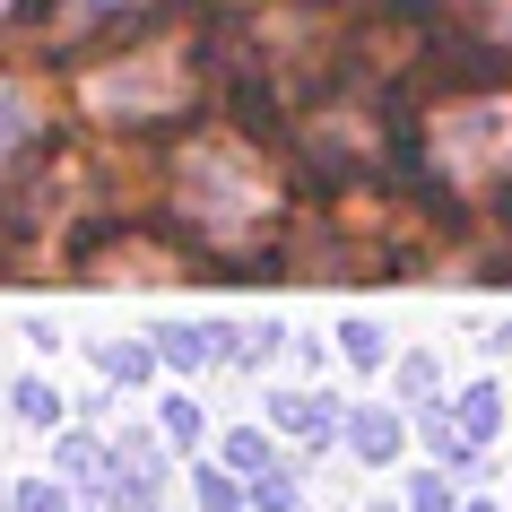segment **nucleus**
Masks as SVG:
<instances>
[{
	"label": "nucleus",
	"mask_w": 512,
	"mask_h": 512,
	"mask_svg": "<svg viewBox=\"0 0 512 512\" xmlns=\"http://www.w3.org/2000/svg\"><path fill=\"white\" fill-rule=\"evenodd\" d=\"M174 200H183L191 226H209V235H252L261 217L278 209L270 174H261V157L243 148V139H191L183 157H174Z\"/></svg>",
	"instance_id": "obj_1"
},
{
	"label": "nucleus",
	"mask_w": 512,
	"mask_h": 512,
	"mask_svg": "<svg viewBox=\"0 0 512 512\" xmlns=\"http://www.w3.org/2000/svg\"><path fill=\"white\" fill-rule=\"evenodd\" d=\"M426 157L452 191H486L512 174V96H469L426 122Z\"/></svg>",
	"instance_id": "obj_2"
},
{
	"label": "nucleus",
	"mask_w": 512,
	"mask_h": 512,
	"mask_svg": "<svg viewBox=\"0 0 512 512\" xmlns=\"http://www.w3.org/2000/svg\"><path fill=\"white\" fill-rule=\"evenodd\" d=\"M191 96L183 61L165 53H131V61H105V70H87L79 79V105L105 113V122H139V113H174Z\"/></svg>",
	"instance_id": "obj_3"
},
{
	"label": "nucleus",
	"mask_w": 512,
	"mask_h": 512,
	"mask_svg": "<svg viewBox=\"0 0 512 512\" xmlns=\"http://www.w3.org/2000/svg\"><path fill=\"white\" fill-rule=\"evenodd\" d=\"M270 426L296 434L304 452H330V443L348 434V408L330 400V391H270Z\"/></svg>",
	"instance_id": "obj_4"
},
{
	"label": "nucleus",
	"mask_w": 512,
	"mask_h": 512,
	"mask_svg": "<svg viewBox=\"0 0 512 512\" xmlns=\"http://www.w3.org/2000/svg\"><path fill=\"white\" fill-rule=\"evenodd\" d=\"M157 356L174 365V374H209V365L235 356V322H165L157 330Z\"/></svg>",
	"instance_id": "obj_5"
},
{
	"label": "nucleus",
	"mask_w": 512,
	"mask_h": 512,
	"mask_svg": "<svg viewBox=\"0 0 512 512\" xmlns=\"http://www.w3.org/2000/svg\"><path fill=\"white\" fill-rule=\"evenodd\" d=\"M53 469H61L70 486H87V495H105L122 460H113V443H105V434H87V426H61V434H53Z\"/></svg>",
	"instance_id": "obj_6"
},
{
	"label": "nucleus",
	"mask_w": 512,
	"mask_h": 512,
	"mask_svg": "<svg viewBox=\"0 0 512 512\" xmlns=\"http://www.w3.org/2000/svg\"><path fill=\"white\" fill-rule=\"evenodd\" d=\"M339 443H348L356 460H400V443H408V417L400 408H348V434H339Z\"/></svg>",
	"instance_id": "obj_7"
},
{
	"label": "nucleus",
	"mask_w": 512,
	"mask_h": 512,
	"mask_svg": "<svg viewBox=\"0 0 512 512\" xmlns=\"http://www.w3.org/2000/svg\"><path fill=\"white\" fill-rule=\"evenodd\" d=\"M87 356H96V374H105V382H148L165 365L157 339H87Z\"/></svg>",
	"instance_id": "obj_8"
},
{
	"label": "nucleus",
	"mask_w": 512,
	"mask_h": 512,
	"mask_svg": "<svg viewBox=\"0 0 512 512\" xmlns=\"http://www.w3.org/2000/svg\"><path fill=\"white\" fill-rule=\"evenodd\" d=\"M452 426L486 452V443H495V426H504V391H495V382H469V391L452 400Z\"/></svg>",
	"instance_id": "obj_9"
},
{
	"label": "nucleus",
	"mask_w": 512,
	"mask_h": 512,
	"mask_svg": "<svg viewBox=\"0 0 512 512\" xmlns=\"http://www.w3.org/2000/svg\"><path fill=\"white\" fill-rule=\"evenodd\" d=\"M339 356H348L356 374H391V365H400V348H391L382 322H339Z\"/></svg>",
	"instance_id": "obj_10"
},
{
	"label": "nucleus",
	"mask_w": 512,
	"mask_h": 512,
	"mask_svg": "<svg viewBox=\"0 0 512 512\" xmlns=\"http://www.w3.org/2000/svg\"><path fill=\"white\" fill-rule=\"evenodd\" d=\"M9 417H18V426L61 434V391H53L44 374H18V382H9Z\"/></svg>",
	"instance_id": "obj_11"
},
{
	"label": "nucleus",
	"mask_w": 512,
	"mask_h": 512,
	"mask_svg": "<svg viewBox=\"0 0 512 512\" xmlns=\"http://www.w3.org/2000/svg\"><path fill=\"white\" fill-rule=\"evenodd\" d=\"M27 139H35V96H27L18 79H0V165L18 157Z\"/></svg>",
	"instance_id": "obj_12"
},
{
	"label": "nucleus",
	"mask_w": 512,
	"mask_h": 512,
	"mask_svg": "<svg viewBox=\"0 0 512 512\" xmlns=\"http://www.w3.org/2000/svg\"><path fill=\"white\" fill-rule=\"evenodd\" d=\"M278 348H287V322H270V313H261V322L235 330V356H226V365H235V374H261Z\"/></svg>",
	"instance_id": "obj_13"
},
{
	"label": "nucleus",
	"mask_w": 512,
	"mask_h": 512,
	"mask_svg": "<svg viewBox=\"0 0 512 512\" xmlns=\"http://www.w3.org/2000/svg\"><path fill=\"white\" fill-rule=\"evenodd\" d=\"M157 426H165V443H174V452H191V443L209 434V417H200V400H191V391H165V400H157Z\"/></svg>",
	"instance_id": "obj_14"
},
{
	"label": "nucleus",
	"mask_w": 512,
	"mask_h": 512,
	"mask_svg": "<svg viewBox=\"0 0 512 512\" xmlns=\"http://www.w3.org/2000/svg\"><path fill=\"white\" fill-rule=\"evenodd\" d=\"M391 382H400V400H417V408H434V400H443V365H434L426 348H408L400 365H391Z\"/></svg>",
	"instance_id": "obj_15"
},
{
	"label": "nucleus",
	"mask_w": 512,
	"mask_h": 512,
	"mask_svg": "<svg viewBox=\"0 0 512 512\" xmlns=\"http://www.w3.org/2000/svg\"><path fill=\"white\" fill-rule=\"evenodd\" d=\"M217 452H226V469L261 478V469H270V434H261V426H226V434H217Z\"/></svg>",
	"instance_id": "obj_16"
},
{
	"label": "nucleus",
	"mask_w": 512,
	"mask_h": 512,
	"mask_svg": "<svg viewBox=\"0 0 512 512\" xmlns=\"http://www.w3.org/2000/svg\"><path fill=\"white\" fill-rule=\"evenodd\" d=\"M296 504H304V478H296V469H278V460H270V469L252 478V512H296Z\"/></svg>",
	"instance_id": "obj_17"
},
{
	"label": "nucleus",
	"mask_w": 512,
	"mask_h": 512,
	"mask_svg": "<svg viewBox=\"0 0 512 512\" xmlns=\"http://www.w3.org/2000/svg\"><path fill=\"white\" fill-rule=\"evenodd\" d=\"M252 504V486L226 478V469H200V512H243Z\"/></svg>",
	"instance_id": "obj_18"
},
{
	"label": "nucleus",
	"mask_w": 512,
	"mask_h": 512,
	"mask_svg": "<svg viewBox=\"0 0 512 512\" xmlns=\"http://www.w3.org/2000/svg\"><path fill=\"white\" fill-rule=\"evenodd\" d=\"M9 512H70V486L61 478H27V486H9Z\"/></svg>",
	"instance_id": "obj_19"
},
{
	"label": "nucleus",
	"mask_w": 512,
	"mask_h": 512,
	"mask_svg": "<svg viewBox=\"0 0 512 512\" xmlns=\"http://www.w3.org/2000/svg\"><path fill=\"white\" fill-rule=\"evenodd\" d=\"M408 512H460V495H452V478H408Z\"/></svg>",
	"instance_id": "obj_20"
},
{
	"label": "nucleus",
	"mask_w": 512,
	"mask_h": 512,
	"mask_svg": "<svg viewBox=\"0 0 512 512\" xmlns=\"http://www.w3.org/2000/svg\"><path fill=\"white\" fill-rule=\"evenodd\" d=\"M105 9H131V0H70V27L79 18H105Z\"/></svg>",
	"instance_id": "obj_21"
},
{
	"label": "nucleus",
	"mask_w": 512,
	"mask_h": 512,
	"mask_svg": "<svg viewBox=\"0 0 512 512\" xmlns=\"http://www.w3.org/2000/svg\"><path fill=\"white\" fill-rule=\"evenodd\" d=\"M356 512H408V504H356Z\"/></svg>",
	"instance_id": "obj_22"
},
{
	"label": "nucleus",
	"mask_w": 512,
	"mask_h": 512,
	"mask_svg": "<svg viewBox=\"0 0 512 512\" xmlns=\"http://www.w3.org/2000/svg\"><path fill=\"white\" fill-rule=\"evenodd\" d=\"M460 512H504V504H460Z\"/></svg>",
	"instance_id": "obj_23"
},
{
	"label": "nucleus",
	"mask_w": 512,
	"mask_h": 512,
	"mask_svg": "<svg viewBox=\"0 0 512 512\" xmlns=\"http://www.w3.org/2000/svg\"><path fill=\"white\" fill-rule=\"evenodd\" d=\"M0 512H9V486H0Z\"/></svg>",
	"instance_id": "obj_24"
},
{
	"label": "nucleus",
	"mask_w": 512,
	"mask_h": 512,
	"mask_svg": "<svg viewBox=\"0 0 512 512\" xmlns=\"http://www.w3.org/2000/svg\"><path fill=\"white\" fill-rule=\"evenodd\" d=\"M0 9H9V0H0Z\"/></svg>",
	"instance_id": "obj_25"
},
{
	"label": "nucleus",
	"mask_w": 512,
	"mask_h": 512,
	"mask_svg": "<svg viewBox=\"0 0 512 512\" xmlns=\"http://www.w3.org/2000/svg\"><path fill=\"white\" fill-rule=\"evenodd\" d=\"M87 512H96V504H87Z\"/></svg>",
	"instance_id": "obj_26"
}]
</instances>
